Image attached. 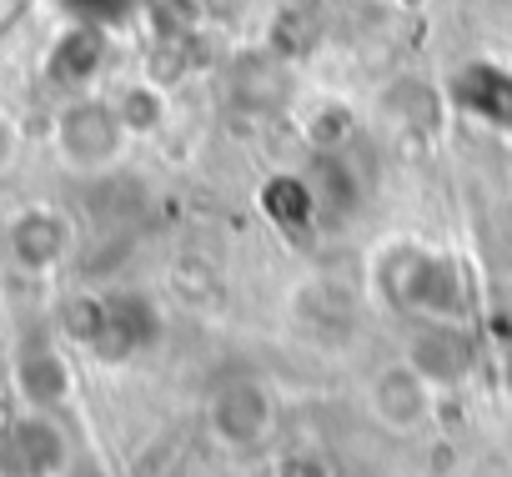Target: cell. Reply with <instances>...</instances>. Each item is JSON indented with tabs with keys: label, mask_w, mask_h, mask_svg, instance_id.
<instances>
[{
	"label": "cell",
	"mask_w": 512,
	"mask_h": 477,
	"mask_svg": "<svg viewBox=\"0 0 512 477\" xmlns=\"http://www.w3.org/2000/svg\"><path fill=\"white\" fill-rule=\"evenodd\" d=\"M377 282L392 307H402L412 322H472V282L457 257L392 242L377 252Z\"/></svg>",
	"instance_id": "obj_1"
},
{
	"label": "cell",
	"mask_w": 512,
	"mask_h": 477,
	"mask_svg": "<svg viewBox=\"0 0 512 477\" xmlns=\"http://www.w3.org/2000/svg\"><path fill=\"white\" fill-rule=\"evenodd\" d=\"M66 332L101 367H126L161 342V307L141 287L86 292L66 307Z\"/></svg>",
	"instance_id": "obj_2"
},
{
	"label": "cell",
	"mask_w": 512,
	"mask_h": 477,
	"mask_svg": "<svg viewBox=\"0 0 512 477\" xmlns=\"http://www.w3.org/2000/svg\"><path fill=\"white\" fill-rule=\"evenodd\" d=\"M51 141H56V156H61L66 171L101 176V171H111L121 161L131 131L121 126V116H116V106L106 96H71L56 111Z\"/></svg>",
	"instance_id": "obj_3"
},
{
	"label": "cell",
	"mask_w": 512,
	"mask_h": 477,
	"mask_svg": "<svg viewBox=\"0 0 512 477\" xmlns=\"http://www.w3.org/2000/svg\"><path fill=\"white\" fill-rule=\"evenodd\" d=\"M206 427L226 452H262L277 437V392L251 372H231L206 397Z\"/></svg>",
	"instance_id": "obj_4"
},
{
	"label": "cell",
	"mask_w": 512,
	"mask_h": 477,
	"mask_svg": "<svg viewBox=\"0 0 512 477\" xmlns=\"http://www.w3.org/2000/svg\"><path fill=\"white\" fill-rule=\"evenodd\" d=\"M76 447L56 412L21 407L0 422V477H66Z\"/></svg>",
	"instance_id": "obj_5"
},
{
	"label": "cell",
	"mask_w": 512,
	"mask_h": 477,
	"mask_svg": "<svg viewBox=\"0 0 512 477\" xmlns=\"http://www.w3.org/2000/svg\"><path fill=\"white\" fill-rule=\"evenodd\" d=\"M402 362H407L417 377H427L437 392L462 387V382L477 372L472 322H412L407 347H402Z\"/></svg>",
	"instance_id": "obj_6"
},
{
	"label": "cell",
	"mask_w": 512,
	"mask_h": 477,
	"mask_svg": "<svg viewBox=\"0 0 512 477\" xmlns=\"http://www.w3.org/2000/svg\"><path fill=\"white\" fill-rule=\"evenodd\" d=\"M367 407H372V417H377L382 432H392V437H417V432L432 422V412H437V387H432L427 377H417V372L397 357V362H387V367L372 377Z\"/></svg>",
	"instance_id": "obj_7"
},
{
	"label": "cell",
	"mask_w": 512,
	"mask_h": 477,
	"mask_svg": "<svg viewBox=\"0 0 512 477\" xmlns=\"http://www.w3.org/2000/svg\"><path fill=\"white\" fill-rule=\"evenodd\" d=\"M447 111L487 126V131H512V66L477 56L462 61L447 76Z\"/></svg>",
	"instance_id": "obj_8"
},
{
	"label": "cell",
	"mask_w": 512,
	"mask_h": 477,
	"mask_svg": "<svg viewBox=\"0 0 512 477\" xmlns=\"http://www.w3.org/2000/svg\"><path fill=\"white\" fill-rule=\"evenodd\" d=\"M71 247H76L71 221H66V211H56V206H26V211H16L11 226H6V257H11V267L26 272V277L56 272V267L71 257Z\"/></svg>",
	"instance_id": "obj_9"
},
{
	"label": "cell",
	"mask_w": 512,
	"mask_h": 477,
	"mask_svg": "<svg viewBox=\"0 0 512 477\" xmlns=\"http://www.w3.org/2000/svg\"><path fill=\"white\" fill-rule=\"evenodd\" d=\"M106 56H111V31H96V26H66L46 56V76L61 86V91H76L86 96V86L106 71Z\"/></svg>",
	"instance_id": "obj_10"
},
{
	"label": "cell",
	"mask_w": 512,
	"mask_h": 477,
	"mask_svg": "<svg viewBox=\"0 0 512 477\" xmlns=\"http://www.w3.org/2000/svg\"><path fill=\"white\" fill-rule=\"evenodd\" d=\"M16 392L26 407H41V412H56L66 397H71V362L66 352L51 342V337H31L16 357Z\"/></svg>",
	"instance_id": "obj_11"
},
{
	"label": "cell",
	"mask_w": 512,
	"mask_h": 477,
	"mask_svg": "<svg viewBox=\"0 0 512 477\" xmlns=\"http://www.w3.org/2000/svg\"><path fill=\"white\" fill-rule=\"evenodd\" d=\"M442 111H447V91H432V86L417 81V76L392 81V91L382 96V116H387V126L402 131V136H417V141L437 136Z\"/></svg>",
	"instance_id": "obj_12"
},
{
	"label": "cell",
	"mask_w": 512,
	"mask_h": 477,
	"mask_svg": "<svg viewBox=\"0 0 512 477\" xmlns=\"http://www.w3.org/2000/svg\"><path fill=\"white\" fill-rule=\"evenodd\" d=\"M312 201H317V226H337L357 211V171L352 161H342V151H317L312 171H307Z\"/></svg>",
	"instance_id": "obj_13"
},
{
	"label": "cell",
	"mask_w": 512,
	"mask_h": 477,
	"mask_svg": "<svg viewBox=\"0 0 512 477\" xmlns=\"http://www.w3.org/2000/svg\"><path fill=\"white\" fill-rule=\"evenodd\" d=\"M262 211H267V221L282 236H292V242L317 231V201H312L307 176H297V171H282V176H272L262 186Z\"/></svg>",
	"instance_id": "obj_14"
},
{
	"label": "cell",
	"mask_w": 512,
	"mask_h": 477,
	"mask_svg": "<svg viewBox=\"0 0 512 477\" xmlns=\"http://www.w3.org/2000/svg\"><path fill=\"white\" fill-rule=\"evenodd\" d=\"M106 101L116 106V116H121V126L131 136H151L166 121V91L156 81H121Z\"/></svg>",
	"instance_id": "obj_15"
},
{
	"label": "cell",
	"mask_w": 512,
	"mask_h": 477,
	"mask_svg": "<svg viewBox=\"0 0 512 477\" xmlns=\"http://www.w3.org/2000/svg\"><path fill=\"white\" fill-rule=\"evenodd\" d=\"M56 6L76 21V26H96V31H116L136 16L141 0H56Z\"/></svg>",
	"instance_id": "obj_16"
},
{
	"label": "cell",
	"mask_w": 512,
	"mask_h": 477,
	"mask_svg": "<svg viewBox=\"0 0 512 477\" xmlns=\"http://www.w3.org/2000/svg\"><path fill=\"white\" fill-rule=\"evenodd\" d=\"M272 477H337V467L317 447H287L272 457Z\"/></svg>",
	"instance_id": "obj_17"
},
{
	"label": "cell",
	"mask_w": 512,
	"mask_h": 477,
	"mask_svg": "<svg viewBox=\"0 0 512 477\" xmlns=\"http://www.w3.org/2000/svg\"><path fill=\"white\" fill-rule=\"evenodd\" d=\"M196 11H206L211 21H236L251 11V0H196Z\"/></svg>",
	"instance_id": "obj_18"
},
{
	"label": "cell",
	"mask_w": 512,
	"mask_h": 477,
	"mask_svg": "<svg viewBox=\"0 0 512 477\" xmlns=\"http://www.w3.org/2000/svg\"><path fill=\"white\" fill-rule=\"evenodd\" d=\"M16 146H21V131L11 121V111H0V171H6L16 161Z\"/></svg>",
	"instance_id": "obj_19"
},
{
	"label": "cell",
	"mask_w": 512,
	"mask_h": 477,
	"mask_svg": "<svg viewBox=\"0 0 512 477\" xmlns=\"http://www.w3.org/2000/svg\"><path fill=\"white\" fill-rule=\"evenodd\" d=\"M317 6H322V0H282V11H287V16H312Z\"/></svg>",
	"instance_id": "obj_20"
}]
</instances>
